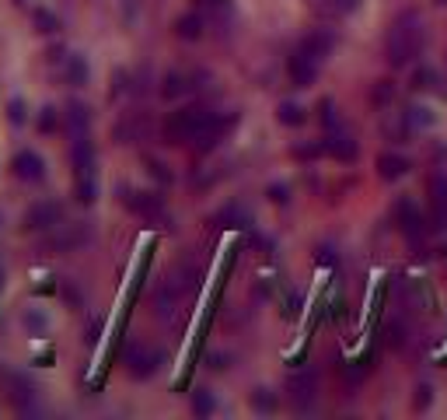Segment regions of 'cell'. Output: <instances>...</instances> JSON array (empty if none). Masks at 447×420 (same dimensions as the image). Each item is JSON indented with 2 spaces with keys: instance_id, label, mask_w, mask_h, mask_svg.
<instances>
[{
  "instance_id": "cell-1",
  "label": "cell",
  "mask_w": 447,
  "mask_h": 420,
  "mask_svg": "<svg viewBox=\"0 0 447 420\" xmlns=\"http://www.w3.org/2000/svg\"><path fill=\"white\" fill-rule=\"evenodd\" d=\"M423 25H419V18L416 14H402L395 25H392V32H388V39H384V53H388V63L399 70V67H409L419 53H423Z\"/></svg>"
},
{
  "instance_id": "cell-2",
  "label": "cell",
  "mask_w": 447,
  "mask_h": 420,
  "mask_svg": "<svg viewBox=\"0 0 447 420\" xmlns=\"http://www.w3.org/2000/svg\"><path fill=\"white\" fill-rule=\"evenodd\" d=\"M91 242V224L74 221V224H56L49 228V238L42 242V252H56V256H67V252H77Z\"/></svg>"
},
{
  "instance_id": "cell-3",
  "label": "cell",
  "mask_w": 447,
  "mask_h": 420,
  "mask_svg": "<svg viewBox=\"0 0 447 420\" xmlns=\"http://www.w3.org/2000/svg\"><path fill=\"white\" fill-rule=\"evenodd\" d=\"M126 207L133 214H140L144 221H154V224H168V210H164V200L158 193H144V189H126Z\"/></svg>"
},
{
  "instance_id": "cell-4",
  "label": "cell",
  "mask_w": 447,
  "mask_h": 420,
  "mask_svg": "<svg viewBox=\"0 0 447 420\" xmlns=\"http://www.w3.org/2000/svg\"><path fill=\"white\" fill-rule=\"evenodd\" d=\"M60 221H63V207H60L56 200H39V204H32V207L25 210L21 228H25V231H49V228H56Z\"/></svg>"
},
{
  "instance_id": "cell-5",
  "label": "cell",
  "mask_w": 447,
  "mask_h": 420,
  "mask_svg": "<svg viewBox=\"0 0 447 420\" xmlns=\"http://www.w3.org/2000/svg\"><path fill=\"white\" fill-rule=\"evenodd\" d=\"M161 361H164L161 350L144 347V343H133V347L126 350V368H129L133 378H151L158 368H161Z\"/></svg>"
},
{
  "instance_id": "cell-6",
  "label": "cell",
  "mask_w": 447,
  "mask_h": 420,
  "mask_svg": "<svg viewBox=\"0 0 447 420\" xmlns=\"http://www.w3.org/2000/svg\"><path fill=\"white\" fill-rule=\"evenodd\" d=\"M318 396V375L315 372H293L286 378V399L297 406V410H308Z\"/></svg>"
},
{
  "instance_id": "cell-7",
  "label": "cell",
  "mask_w": 447,
  "mask_h": 420,
  "mask_svg": "<svg viewBox=\"0 0 447 420\" xmlns=\"http://www.w3.org/2000/svg\"><path fill=\"white\" fill-rule=\"evenodd\" d=\"M318 63L322 60H315V56H308V53H293L290 56V63H286V70H290V81L297 84V88H311V84L318 81Z\"/></svg>"
},
{
  "instance_id": "cell-8",
  "label": "cell",
  "mask_w": 447,
  "mask_h": 420,
  "mask_svg": "<svg viewBox=\"0 0 447 420\" xmlns=\"http://www.w3.org/2000/svg\"><path fill=\"white\" fill-rule=\"evenodd\" d=\"M395 221H399V228L406 231L409 238H423L426 235V221H423V214H419V207L412 200H399L395 204Z\"/></svg>"
},
{
  "instance_id": "cell-9",
  "label": "cell",
  "mask_w": 447,
  "mask_h": 420,
  "mask_svg": "<svg viewBox=\"0 0 447 420\" xmlns=\"http://www.w3.org/2000/svg\"><path fill=\"white\" fill-rule=\"evenodd\" d=\"M11 168H14V175H18L21 182H42V175H45V162H42L36 151H18Z\"/></svg>"
},
{
  "instance_id": "cell-10",
  "label": "cell",
  "mask_w": 447,
  "mask_h": 420,
  "mask_svg": "<svg viewBox=\"0 0 447 420\" xmlns=\"http://www.w3.org/2000/svg\"><path fill=\"white\" fill-rule=\"evenodd\" d=\"M182 298H185V294H178L175 288L161 284L158 294H154V315L164 319V322H175V315H178V308H182Z\"/></svg>"
},
{
  "instance_id": "cell-11",
  "label": "cell",
  "mask_w": 447,
  "mask_h": 420,
  "mask_svg": "<svg viewBox=\"0 0 447 420\" xmlns=\"http://www.w3.org/2000/svg\"><path fill=\"white\" fill-rule=\"evenodd\" d=\"M70 158H74V172H77V175H95V144L87 140V133L74 137Z\"/></svg>"
},
{
  "instance_id": "cell-12",
  "label": "cell",
  "mask_w": 447,
  "mask_h": 420,
  "mask_svg": "<svg viewBox=\"0 0 447 420\" xmlns=\"http://www.w3.org/2000/svg\"><path fill=\"white\" fill-rule=\"evenodd\" d=\"M322 144H325V154L339 158V162H353V158H357V140L346 137L343 130H332Z\"/></svg>"
},
{
  "instance_id": "cell-13",
  "label": "cell",
  "mask_w": 447,
  "mask_h": 420,
  "mask_svg": "<svg viewBox=\"0 0 447 420\" xmlns=\"http://www.w3.org/2000/svg\"><path fill=\"white\" fill-rule=\"evenodd\" d=\"M412 88L447 95V81H444V74H441L437 67H416V70H412Z\"/></svg>"
},
{
  "instance_id": "cell-14",
  "label": "cell",
  "mask_w": 447,
  "mask_h": 420,
  "mask_svg": "<svg viewBox=\"0 0 447 420\" xmlns=\"http://www.w3.org/2000/svg\"><path fill=\"white\" fill-rule=\"evenodd\" d=\"M147 130H151L147 120L133 112V116H126V120L116 126V140H119V144H136V140H144V137H147Z\"/></svg>"
},
{
  "instance_id": "cell-15",
  "label": "cell",
  "mask_w": 447,
  "mask_h": 420,
  "mask_svg": "<svg viewBox=\"0 0 447 420\" xmlns=\"http://www.w3.org/2000/svg\"><path fill=\"white\" fill-rule=\"evenodd\" d=\"M332 46H335V39H332V32H325V28H318V32H311L308 39L301 42V53H308V56H315V60H325L328 53H332Z\"/></svg>"
},
{
  "instance_id": "cell-16",
  "label": "cell",
  "mask_w": 447,
  "mask_h": 420,
  "mask_svg": "<svg viewBox=\"0 0 447 420\" xmlns=\"http://www.w3.org/2000/svg\"><path fill=\"white\" fill-rule=\"evenodd\" d=\"M409 158H402V154H381L377 158V175L384 179V182H395V179H402L409 172Z\"/></svg>"
},
{
  "instance_id": "cell-17",
  "label": "cell",
  "mask_w": 447,
  "mask_h": 420,
  "mask_svg": "<svg viewBox=\"0 0 447 420\" xmlns=\"http://www.w3.org/2000/svg\"><path fill=\"white\" fill-rule=\"evenodd\" d=\"M7 396H11V403L18 406V410H28L32 406V382H25V378L18 375H7Z\"/></svg>"
},
{
  "instance_id": "cell-18",
  "label": "cell",
  "mask_w": 447,
  "mask_h": 420,
  "mask_svg": "<svg viewBox=\"0 0 447 420\" xmlns=\"http://www.w3.org/2000/svg\"><path fill=\"white\" fill-rule=\"evenodd\" d=\"M402 123L409 130H430V126L437 123V112H430L426 105H409L406 112H402Z\"/></svg>"
},
{
  "instance_id": "cell-19",
  "label": "cell",
  "mask_w": 447,
  "mask_h": 420,
  "mask_svg": "<svg viewBox=\"0 0 447 420\" xmlns=\"http://www.w3.org/2000/svg\"><path fill=\"white\" fill-rule=\"evenodd\" d=\"M87 123H91V112H87V105H81V102H70V105H67V126H70V137H81V133H87Z\"/></svg>"
},
{
  "instance_id": "cell-20",
  "label": "cell",
  "mask_w": 447,
  "mask_h": 420,
  "mask_svg": "<svg viewBox=\"0 0 447 420\" xmlns=\"http://www.w3.org/2000/svg\"><path fill=\"white\" fill-rule=\"evenodd\" d=\"M175 32H178L182 39H200V36H203V14H182V18L175 21Z\"/></svg>"
},
{
  "instance_id": "cell-21",
  "label": "cell",
  "mask_w": 447,
  "mask_h": 420,
  "mask_svg": "<svg viewBox=\"0 0 447 420\" xmlns=\"http://www.w3.org/2000/svg\"><path fill=\"white\" fill-rule=\"evenodd\" d=\"M217 224H220V228H244V224H248V214H244L238 204H227V207L217 214Z\"/></svg>"
},
{
  "instance_id": "cell-22",
  "label": "cell",
  "mask_w": 447,
  "mask_h": 420,
  "mask_svg": "<svg viewBox=\"0 0 447 420\" xmlns=\"http://www.w3.org/2000/svg\"><path fill=\"white\" fill-rule=\"evenodd\" d=\"M276 120H280L284 126H301L308 116H304V109H301L297 102H284V105L276 109Z\"/></svg>"
},
{
  "instance_id": "cell-23",
  "label": "cell",
  "mask_w": 447,
  "mask_h": 420,
  "mask_svg": "<svg viewBox=\"0 0 447 420\" xmlns=\"http://www.w3.org/2000/svg\"><path fill=\"white\" fill-rule=\"evenodd\" d=\"M185 91H189V81H185L182 74H168V78H164V88H161L164 98H178V95H185Z\"/></svg>"
},
{
  "instance_id": "cell-24",
  "label": "cell",
  "mask_w": 447,
  "mask_h": 420,
  "mask_svg": "<svg viewBox=\"0 0 447 420\" xmlns=\"http://www.w3.org/2000/svg\"><path fill=\"white\" fill-rule=\"evenodd\" d=\"M252 406H255L259 414H273V410H276V396H273L269 389H255V392H252Z\"/></svg>"
},
{
  "instance_id": "cell-25",
  "label": "cell",
  "mask_w": 447,
  "mask_h": 420,
  "mask_svg": "<svg viewBox=\"0 0 447 420\" xmlns=\"http://www.w3.org/2000/svg\"><path fill=\"white\" fill-rule=\"evenodd\" d=\"M430 196H433V207L447 210V179L444 175H433L430 179Z\"/></svg>"
},
{
  "instance_id": "cell-26",
  "label": "cell",
  "mask_w": 447,
  "mask_h": 420,
  "mask_svg": "<svg viewBox=\"0 0 447 420\" xmlns=\"http://www.w3.org/2000/svg\"><path fill=\"white\" fill-rule=\"evenodd\" d=\"M95 196H98L95 175H77V200L81 204H95Z\"/></svg>"
},
{
  "instance_id": "cell-27",
  "label": "cell",
  "mask_w": 447,
  "mask_h": 420,
  "mask_svg": "<svg viewBox=\"0 0 447 420\" xmlns=\"http://www.w3.org/2000/svg\"><path fill=\"white\" fill-rule=\"evenodd\" d=\"M193 414H196V417H210V414H213V396H210L206 389H196V392H193Z\"/></svg>"
},
{
  "instance_id": "cell-28",
  "label": "cell",
  "mask_w": 447,
  "mask_h": 420,
  "mask_svg": "<svg viewBox=\"0 0 447 420\" xmlns=\"http://www.w3.org/2000/svg\"><path fill=\"white\" fill-rule=\"evenodd\" d=\"M67 81L70 84L87 81V63H84V56H70V63H67Z\"/></svg>"
},
{
  "instance_id": "cell-29",
  "label": "cell",
  "mask_w": 447,
  "mask_h": 420,
  "mask_svg": "<svg viewBox=\"0 0 447 420\" xmlns=\"http://www.w3.org/2000/svg\"><path fill=\"white\" fill-rule=\"evenodd\" d=\"M318 7H325L328 14H350L360 7V0H318Z\"/></svg>"
},
{
  "instance_id": "cell-30",
  "label": "cell",
  "mask_w": 447,
  "mask_h": 420,
  "mask_svg": "<svg viewBox=\"0 0 447 420\" xmlns=\"http://www.w3.org/2000/svg\"><path fill=\"white\" fill-rule=\"evenodd\" d=\"M32 18H36V28H39V32H45V36H49V32H56V28H60V21H56V14H49V11H36V14H32Z\"/></svg>"
},
{
  "instance_id": "cell-31",
  "label": "cell",
  "mask_w": 447,
  "mask_h": 420,
  "mask_svg": "<svg viewBox=\"0 0 447 420\" xmlns=\"http://www.w3.org/2000/svg\"><path fill=\"white\" fill-rule=\"evenodd\" d=\"M200 7L210 11L213 18H227L231 14V0H200Z\"/></svg>"
},
{
  "instance_id": "cell-32",
  "label": "cell",
  "mask_w": 447,
  "mask_h": 420,
  "mask_svg": "<svg viewBox=\"0 0 447 420\" xmlns=\"http://www.w3.org/2000/svg\"><path fill=\"white\" fill-rule=\"evenodd\" d=\"M7 120L14 126L25 123V102H21V98H11V102H7Z\"/></svg>"
},
{
  "instance_id": "cell-33",
  "label": "cell",
  "mask_w": 447,
  "mask_h": 420,
  "mask_svg": "<svg viewBox=\"0 0 447 420\" xmlns=\"http://www.w3.org/2000/svg\"><path fill=\"white\" fill-rule=\"evenodd\" d=\"M56 123H60L56 109H53V105H45V109H42V116H39V130H42V133H53V130H56Z\"/></svg>"
},
{
  "instance_id": "cell-34",
  "label": "cell",
  "mask_w": 447,
  "mask_h": 420,
  "mask_svg": "<svg viewBox=\"0 0 447 420\" xmlns=\"http://www.w3.org/2000/svg\"><path fill=\"white\" fill-rule=\"evenodd\" d=\"M25 326H28V333L42 336L45 333V315H39V312H25Z\"/></svg>"
},
{
  "instance_id": "cell-35",
  "label": "cell",
  "mask_w": 447,
  "mask_h": 420,
  "mask_svg": "<svg viewBox=\"0 0 447 420\" xmlns=\"http://www.w3.org/2000/svg\"><path fill=\"white\" fill-rule=\"evenodd\" d=\"M374 105H384V102H392V81H377V88H374Z\"/></svg>"
},
{
  "instance_id": "cell-36",
  "label": "cell",
  "mask_w": 447,
  "mask_h": 420,
  "mask_svg": "<svg viewBox=\"0 0 447 420\" xmlns=\"http://www.w3.org/2000/svg\"><path fill=\"white\" fill-rule=\"evenodd\" d=\"M322 123H325L328 133H332V130H339V116H335L332 102H322Z\"/></svg>"
},
{
  "instance_id": "cell-37",
  "label": "cell",
  "mask_w": 447,
  "mask_h": 420,
  "mask_svg": "<svg viewBox=\"0 0 447 420\" xmlns=\"http://www.w3.org/2000/svg\"><path fill=\"white\" fill-rule=\"evenodd\" d=\"M430 403H433V389H430V385H419V389H416V410H426Z\"/></svg>"
},
{
  "instance_id": "cell-38",
  "label": "cell",
  "mask_w": 447,
  "mask_h": 420,
  "mask_svg": "<svg viewBox=\"0 0 447 420\" xmlns=\"http://www.w3.org/2000/svg\"><path fill=\"white\" fill-rule=\"evenodd\" d=\"M147 168H151V175H154L158 182H164V186L171 182V172H168V168H164L161 162H154V158H151V162H147Z\"/></svg>"
},
{
  "instance_id": "cell-39",
  "label": "cell",
  "mask_w": 447,
  "mask_h": 420,
  "mask_svg": "<svg viewBox=\"0 0 447 420\" xmlns=\"http://www.w3.org/2000/svg\"><path fill=\"white\" fill-rule=\"evenodd\" d=\"M406 330H402V322H392V326H388V343H392V347H402V340H406Z\"/></svg>"
},
{
  "instance_id": "cell-40",
  "label": "cell",
  "mask_w": 447,
  "mask_h": 420,
  "mask_svg": "<svg viewBox=\"0 0 447 420\" xmlns=\"http://www.w3.org/2000/svg\"><path fill=\"white\" fill-rule=\"evenodd\" d=\"M269 196H273L276 204H286V200H290V196H286V186H273V189H269Z\"/></svg>"
},
{
  "instance_id": "cell-41",
  "label": "cell",
  "mask_w": 447,
  "mask_h": 420,
  "mask_svg": "<svg viewBox=\"0 0 447 420\" xmlns=\"http://www.w3.org/2000/svg\"><path fill=\"white\" fill-rule=\"evenodd\" d=\"M437 4H447V0H437Z\"/></svg>"
},
{
  "instance_id": "cell-42",
  "label": "cell",
  "mask_w": 447,
  "mask_h": 420,
  "mask_svg": "<svg viewBox=\"0 0 447 420\" xmlns=\"http://www.w3.org/2000/svg\"><path fill=\"white\" fill-rule=\"evenodd\" d=\"M18 4H25V0H18Z\"/></svg>"
}]
</instances>
